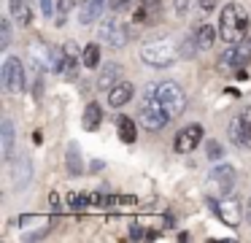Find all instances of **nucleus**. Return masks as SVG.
I'll use <instances>...</instances> for the list:
<instances>
[{"label":"nucleus","mask_w":251,"mask_h":243,"mask_svg":"<svg viewBox=\"0 0 251 243\" xmlns=\"http://www.w3.org/2000/svg\"><path fill=\"white\" fill-rule=\"evenodd\" d=\"M11 178H14V189H17V192L27 189L30 181H33V165H30V160H17L14 162Z\"/></svg>","instance_id":"9b49d317"},{"label":"nucleus","mask_w":251,"mask_h":243,"mask_svg":"<svg viewBox=\"0 0 251 243\" xmlns=\"http://www.w3.org/2000/svg\"><path fill=\"white\" fill-rule=\"evenodd\" d=\"M62 52H65V54H73V57H78V54H81V52H78V46H76L73 41H68L65 46H62Z\"/></svg>","instance_id":"bb28decb"},{"label":"nucleus","mask_w":251,"mask_h":243,"mask_svg":"<svg viewBox=\"0 0 251 243\" xmlns=\"http://www.w3.org/2000/svg\"><path fill=\"white\" fill-rule=\"evenodd\" d=\"M168 119L170 116L162 111V106H159V100H157V86H149L146 89V103L141 106L138 122H141L146 130H162L165 124H168Z\"/></svg>","instance_id":"20e7f679"},{"label":"nucleus","mask_w":251,"mask_h":243,"mask_svg":"<svg viewBox=\"0 0 251 243\" xmlns=\"http://www.w3.org/2000/svg\"><path fill=\"white\" fill-rule=\"evenodd\" d=\"M246 216H249V221H251V197H249V203H246Z\"/></svg>","instance_id":"2f4dec72"},{"label":"nucleus","mask_w":251,"mask_h":243,"mask_svg":"<svg viewBox=\"0 0 251 243\" xmlns=\"http://www.w3.org/2000/svg\"><path fill=\"white\" fill-rule=\"evenodd\" d=\"M60 76L62 79H68V81H73L78 76V57H73V54H65L62 52V62H60Z\"/></svg>","instance_id":"aec40b11"},{"label":"nucleus","mask_w":251,"mask_h":243,"mask_svg":"<svg viewBox=\"0 0 251 243\" xmlns=\"http://www.w3.org/2000/svg\"><path fill=\"white\" fill-rule=\"evenodd\" d=\"M202 140V127L200 124H189V127H184L178 135H176L173 140V149L178 151V154H189V151H195V146Z\"/></svg>","instance_id":"1a4fd4ad"},{"label":"nucleus","mask_w":251,"mask_h":243,"mask_svg":"<svg viewBox=\"0 0 251 243\" xmlns=\"http://www.w3.org/2000/svg\"><path fill=\"white\" fill-rule=\"evenodd\" d=\"M130 238H132V241H141V238H146V232H143V227H132V230H130Z\"/></svg>","instance_id":"c85d7f7f"},{"label":"nucleus","mask_w":251,"mask_h":243,"mask_svg":"<svg viewBox=\"0 0 251 243\" xmlns=\"http://www.w3.org/2000/svg\"><path fill=\"white\" fill-rule=\"evenodd\" d=\"M208 157H211V160L222 157V146H219V143H211V146H208Z\"/></svg>","instance_id":"cd10ccee"},{"label":"nucleus","mask_w":251,"mask_h":243,"mask_svg":"<svg viewBox=\"0 0 251 243\" xmlns=\"http://www.w3.org/2000/svg\"><path fill=\"white\" fill-rule=\"evenodd\" d=\"M132 84L130 81H119L116 86H111L108 89V106H114V108H122V106H127L130 103V97H132Z\"/></svg>","instance_id":"f8f14e48"},{"label":"nucleus","mask_w":251,"mask_h":243,"mask_svg":"<svg viewBox=\"0 0 251 243\" xmlns=\"http://www.w3.org/2000/svg\"><path fill=\"white\" fill-rule=\"evenodd\" d=\"M68 170L73 173V176H78V173H84V165H81V157H78V143H68Z\"/></svg>","instance_id":"4be33fe9"},{"label":"nucleus","mask_w":251,"mask_h":243,"mask_svg":"<svg viewBox=\"0 0 251 243\" xmlns=\"http://www.w3.org/2000/svg\"><path fill=\"white\" fill-rule=\"evenodd\" d=\"M186 5H189V0H176V14L184 16L186 14Z\"/></svg>","instance_id":"c756f323"},{"label":"nucleus","mask_w":251,"mask_h":243,"mask_svg":"<svg viewBox=\"0 0 251 243\" xmlns=\"http://www.w3.org/2000/svg\"><path fill=\"white\" fill-rule=\"evenodd\" d=\"M162 0H141V11H135V22H151L159 16Z\"/></svg>","instance_id":"4468645a"},{"label":"nucleus","mask_w":251,"mask_h":243,"mask_svg":"<svg viewBox=\"0 0 251 243\" xmlns=\"http://www.w3.org/2000/svg\"><path fill=\"white\" fill-rule=\"evenodd\" d=\"M119 73H122V68L114 62H111L108 68H103V76L98 79V89H111V86H116L119 84Z\"/></svg>","instance_id":"a211bd4d"},{"label":"nucleus","mask_w":251,"mask_h":243,"mask_svg":"<svg viewBox=\"0 0 251 243\" xmlns=\"http://www.w3.org/2000/svg\"><path fill=\"white\" fill-rule=\"evenodd\" d=\"M3 86L6 92H22L25 89V68L19 57H8L3 65Z\"/></svg>","instance_id":"423d86ee"},{"label":"nucleus","mask_w":251,"mask_h":243,"mask_svg":"<svg viewBox=\"0 0 251 243\" xmlns=\"http://www.w3.org/2000/svg\"><path fill=\"white\" fill-rule=\"evenodd\" d=\"M81 62L87 65V68H95V65L100 62V46L98 43H89L87 49L81 52Z\"/></svg>","instance_id":"5701e85b"},{"label":"nucleus","mask_w":251,"mask_h":243,"mask_svg":"<svg viewBox=\"0 0 251 243\" xmlns=\"http://www.w3.org/2000/svg\"><path fill=\"white\" fill-rule=\"evenodd\" d=\"M0 140H3V160H11V154H14V122L11 119L0 122Z\"/></svg>","instance_id":"ddd939ff"},{"label":"nucleus","mask_w":251,"mask_h":243,"mask_svg":"<svg viewBox=\"0 0 251 243\" xmlns=\"http://www.w3.org/2000/svg\"><path fill=\"white\" fill-rule=\"evenodd\" d=\"M246 32H249V14H246L243 5L229 3L222 8L219 14V38L229 46L246 41Z\"/></svg>","instance_id":"f257e3e1"},{"label":"nucleus","mask_w":251,"mask_h":243,"mask_svg":"<svg viewBox=\"0 0 251 243\" xmlns=\"http://www.w3.org/2000/svg\"><path fill=\"white\" fill-rule=\"evenodd\" d=\"M111 11L114 14H122V11H130V5H132V0H111Z\"/></svg>","instance_id":"393cba45"},{"label":"nucleus","mask_w":251,"mask_h":243,"mask_svg":"<svg viewBox=\"0 0 251 243\" xmlns=\"http://www.w3.org/2000/svg\"><path fill=\"white\" fill-rule=\"evenodd\" d=\"M211 184L216 187L219 194H229L235 189V167L227 165V162H222V165H216L211 170Z\"/></svg>","instance_id":"9d476101"},{"label":"nucleus","mask_w":251,"mask_h":243,"mask_svg":"<svg viewBox=\"0 0 251 243\" xmlns=\"http://www.w3.org/2000/svg\"><path fill=\"white\" fill-rule=\"evenodd\" d=\"M81 3H87V0H81Z\"/></svg>","instance_id":"473e14b6"},{"label":"nucleus","mask_w":251,"mask_h":243,"mask_svg":"<svg viewBox=\"0 0 251 243\" xmlns=\"http://www.w3.org/2000/svg\"><path fill=\"white\" fill-rule=\"evenodd\" d=\"M229 138L235 143L251 149V106L243 108V113L238 119H232V124H229Z\"/></svg>","instance_id":"6e6552de"},{"label":"nucleus","mask_w":251,"mask_h":243,"mask_svg":"<svg viewBox=\"0 0 251 243\" xmlns=\"http://www.w3.org/2000/svg\"><path fill=\"white\" fill-rule=\"evenodd\" d=\"M157 100L170 119H178L186 111V92L178 84H173V81H162L157 86Z\"/></svg>","instance_id":"7ed1b4c3"},{"label":"nucleus","mask_w":251,"mask_h":243,"mask_svg":"<svg viewBox=\"0 0 251 243\" xmlns=\"http://www.w3.org/2000/svg\"><path fill=\"white\" fill-rule=\"evenodd\" d=\"M116 127H119V140H125V143L135 140L138 130H135V122L130 116H116Z\"/></svg>","instance_id":"6ab92c4d"},{"label":"nucleus","mask_w":251,"mask_h":243,"mask_svg":"<svg viewBox=\"0 0 251 243\" xmlns=\"http://www.w3.org/2000/svg\"><path fill=\"white\" fill-rule=\"evenodd\" d=\"M11 16L19 22V25H30V19H33V11H30L27 0H11Z\"/></svg>","instance_id":"412c9836"},{"label":"nucleus","mask_w":251,"mask_h":243,"mask_svg":"<svg viewBox=\"0 0 251 243\" xmlns=\"http://www.w3.org/2000/svg\"><path fill=\"white\" fill-rule=\"evenodd\" d=\"M100 122H103V108H100L98 103H89V106L84 108V119H81L84 130H98Z\"/></svg>","instance_id":"2eb2a0df"},{"label":"nucleus","mask_w":251,"mask_h":243,"mask_svg":"<svg viewBox=\"0 0 251 243\" xmlns=\"http://www.w3.org/2000/svg\"><path fill=\"white\" fill-rule=\"evenodd\" d=\"M127 27L125 25H119L116 19H105L103 25L98 27V38L103 43H108V46H114V49H122L127 43V35L130 32H125Z\"/></svg>","instance_id":"0eeeda50"},{"label":"nucleus","mask_w":251,"mask_h":243,"mask_svg":"<svg viewBox=\"0 0 251 243\" xmlns=\"http://www.w3.org/2000/svg\"><path fill=\"white\" fill-rule=\"evenodd\" d=\"M8 43H11V22L3 19L0 22V49H8Z\"/></svg>","instance_id":"b1692460"},{"label":"nucleus","mask_w":251,"mask_h":243,"mask_svg":"<svg viewBox=\"0 0 251 243\" xmlns=\"http://www.w3.org/2000/svg\"><path fill=\"white\" fill-rule=\"evenodd\" d=\"M208 203H211V208L216 211V216L227 227H240V219H243V205H240L235 197L224 194L222 200H208Z\"/></svg>","instance_id":"39448f33"},{"label":"nucleus","mask_w":251,"mask_h":243,"mask_svg":"<svg viewBox=\"0 0 251 243\" xmlns=\"http://www.w3.org/2000/svg\"><path fill=\"white\" fill-rule=\"evenodd\" d=\"M213 41H216V27H211V25H200V27H197V32H195L197 49H211Z\"/></svg>","instance_id":"f3484780"},{"label":"nucleus","mask_w":251,"mask_h":243,"mask_svg":"<svg viewBox=\"0 0 251 243\" xmlns=\"http://www.w3.org/2000/svg\"><path fill=\"white\" fill-rule=\"evenodd\" d=\"M105 8V0H87L81 8V14H78V19H81V25H89V22H95L100 14H103Z\"/></svg>","instance_id":"dca6fc26"},{"label":"nucleus","mask_w":251,"mask_h":243,"mask_svg":"<svg viewBox=\"0 0 251 243\" xmlns=\"http://www.w3.org/2000/svg\"><path fill=\"white\" fill-rule=\"evenodd\" d=\"M41 11L44 16H51V0H41Z\"/></svg>","instance_id":"7c9ffc66"},{"label":"nucleus","mask_w":251,"mask_h":243,"mask_svg":"<svg viewBox=\"0 0 251 243\" xmlns=\"http://www.w3.org/2000/svg\"><path fill=\"white\" fill-rule=\"evenodd\" d=\"M178 57V46H176L170 38H157V41H149L141 49V59L151 68H168L173 65V59Z\"/></svg>","instance_id":"f03ea898"},{"label":"nucleus","mask_w":251,"mask_h":243,"mask_svg":"<svg viewBox=\"0 0 251 243\" xmlns=\"http://www.w3.org/2000/svg\"><path fill=\"white\" fill-rule=\"evenodd\" d=\"M197 5H200L202 14H211V11H216L219 0H197Z\"/></svg>","instance_id":"a878e982"}]
</instances>
